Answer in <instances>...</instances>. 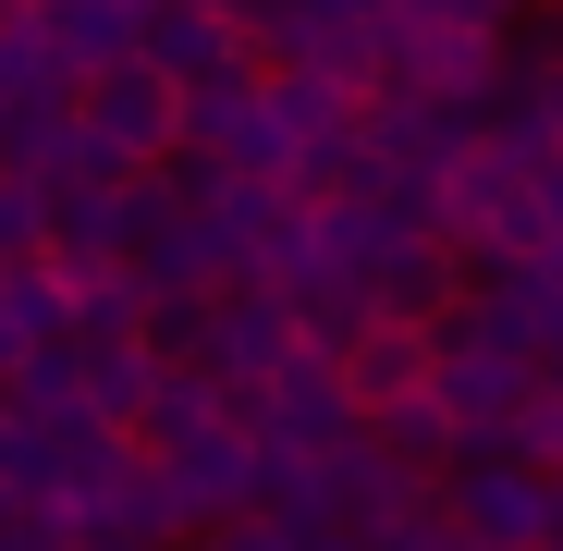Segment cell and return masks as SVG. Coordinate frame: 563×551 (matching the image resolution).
<instances>
[{
  "mask_svg": "<svg viewBox=\"0 0 563 551\" xmlns=\"http://www.w3.org/2000/svg\"><path fill=\"white\" fill-rule=\"evenodd\" d=\"M159 343H184L209 367V381H233L245 393V429H257V393L295 367V343H319L307 331V307L282 295V283H221V295H197V307H159Z\"/></svg>",
  "mask_w": 563,
  "mask_h": 551,
  "instance_id": "1",
  "label": "cell"
},
{
  "mask_svg": "<svg viewBox=\"0 0 563 551\" xmlns=\"http://www.w3.org/2000/svg\"><path fill=\"white\" fill-rule=\"evenodd\" d=\"M367 429V405H355V381H343V355L331 343H295V367L257 393V441H269V491L282 478H307V466H331V453Z\"/></svg>",
  "mask_w": 563,
  "mask_h": 551,
  "instance_id": "2",
  "label": "cell"
},
{
  "mask_svg": "<svg viewBox=\"0 0 563 551\" xmlns=\"http://www.w3.org/2000/svg\"><path fill=\"white\" fill-rule=\"evenodd\" d=\"M86 147H99L111 172H147V159H172L184 147V74H159L147 49L135 62H111V74H86Z\"/></svg>",
  "mask_w": 563,
  "mask_h": 551,
  "instance_id": "3",
  "label": "cell"
},
{
  "mask_svg": "<svg viewBox=\"0 0 563 551\" xmlns=\"http://www.w3.org/2000/svg\"><path fill=\"white\" fill-rule=\"evenodd\" d=\"M441 503H453V527L478 539V551H539V527H551V466H527V453H453Z\"/></svg>",
  "mask_w": 563,
  "mask_h": 551,
  "instance_id": "4",
  "label": "cell"
},
{
  "mask_svg": "<svg viewBox=\"0 0 563 551\" xmlns=\"http://www.w3.org/2000/svg\"><path fill=\"white\" fill-rule=\"evenodd\" d=\"M343 381H355V405L380 417V405H405V393H429V367H441V319H405V307H367L343 343Z\"/></svg>",
  "mask_w": 563,
  "mask_h": 551,
  "instance_id": "5",
  "label": "cell"
},
{
  "mask_svg": "<svg viewBox=\"0 0 563 551\" xmlns=\"http://www.w3.org/2000/svg\"><path fill=\"white\" fill-rule=\"evenodd\" d=\"M245 13H233V0H147V62L159 74H184V86H209V74H233L245 62Z\"/></svg>",
  "mask_w": 563,
  "mask_h": 551,
  "instance_id": "6",
  "label": "cell"
},
{
  "mask_svg": "<svg viewBox=\"0 0 563 551\" xmlns=\"http://www.w3.org/2000/svg\"><path fill=\"white\" fill-rule=\"evenodd\" d=\"M74 367H86V405L123 417V429H147V405H159V381H172L159 331H74Z\"/></svg>",
  "mask_w": 563,
  "mask_h": 551,
  "instance_id": "7",
  "label": "cell"
},
{
  "mask_svg": "<svg viewBox=\"0 0 563 551\" xmlns=\"http://www.w3.org/2000/svg\"><path fill=\"white\" fill-rule=\"evenodd\" d=\"M74 331V269L62 257H13L0 269V381L37 355V343H62Z\"/></svg>",
  "mask_w": 563,
  "mask_h": 551,
  "instance_id": "8",
  "label": "cell"
},
{
  "mask_svg": "<svg viewBox=\"0 0 563 551\" xmlns=\"http://www.w3.org/2000/svg\"><path fill=\"white\" fill-rule=\"evenodd\" d=\"M37 25L74 62V86H86V74H111V62L147 49V0H37Z\"/></svg>",
  "mask_w": 563,
  "mask_h": 551,
  "instance_id": "9",
  "label": "cell"
},
{
  "mask_svg": "<svg viewBox=\"0 0 563 551\" xmlns=\"http://www.w3.org/2000/svg\"><path fill=\"white\" fill-rule=\"evenodd\" d=\"M367 551H478V539L453 527V503H441V491H405L380 527H367Z\"/></svg>",
  "mask_w": 563,
  "mask_h": 551,
  "instance_id": "10",
  "label": "cell"
},
{
  "mask_svg": "<svg viewBox=\"0 0 563 551\" xmlns=\"http://www.w3.org/2000/svg\"><path fill=\"white\" fill-rule=\"evenodd\" d=\"M13 257H49V184L0 159V269H13Z\"/></svg>",
  "mask_w": 563,
  "mask_h": 551,
  "instance_id": "11",
  "label": "cell"
},
{
  "mask_svg": "<svg viewBox=\"0 0 563 551\" xmlns=\"http://www.w3.org/2000/svg\"><path fill=\"white\" fill-rule=\"evenodd\" d=\"M0 551H74V515L62 503H0Z\"/></svg>",
  "mask_w": 563,
  "mask_h": 551,
  "instance_id": "12",
  "label": "cell"
},
{
  "mask_svg": "<svg viewBox=\"0 0 563 551\" xmlns=\"http://www.w3.org/2000/svg\"><path fill=\"white\" fill-rule=\"evenodd\" d=\"M233 13H245V25H257V13H269V0H233Z\"/></svg>",
  "mask_w": 563,
  "mask_h": 551,
  "instance_id": "13",
  "label": "cell"
},
{
  "mask_svg": "<svg viewBox=\"0 0 563 551\" xmlns=\"http://www.w3.org/2000/svg\"><path fill=\"white\" fill-rule=\"evenodd\" d=\"M184 551H221V539H209V527H197V539H184Z\"/></svg>",
  "mask_w": 563,
  "mask_h": 551,
  "instance_id": "14",
  "label": "cell"
},
{
  "mask_svg": "<svg viewBox=\"0 0 563 551\" xmlns=\"http://www.w3.org/2000/svg\"><path fill=\"white\" fill-rule=\"evenodd\" d=\"M0 13H37V0H0Z\"/></svg>",
  "mask_w": 563,
  "mask_h": 551,
  "instance_id": "15",
  "label": "cell"
},
{
  "mask_svg": "<svg viewBox=\"0 0 563 551\" xmlns=\"http://www.w3.org/2000/svg\"><path fill=\"white\" fill-rule=\"evenodd\" d=\"M551 381H563V355H551Z\"/></svg>",
  "mask_w": 563,
  "mask_h": 551,
  "instance_id": "16",
  "label": "cell"
}]
</instances>
